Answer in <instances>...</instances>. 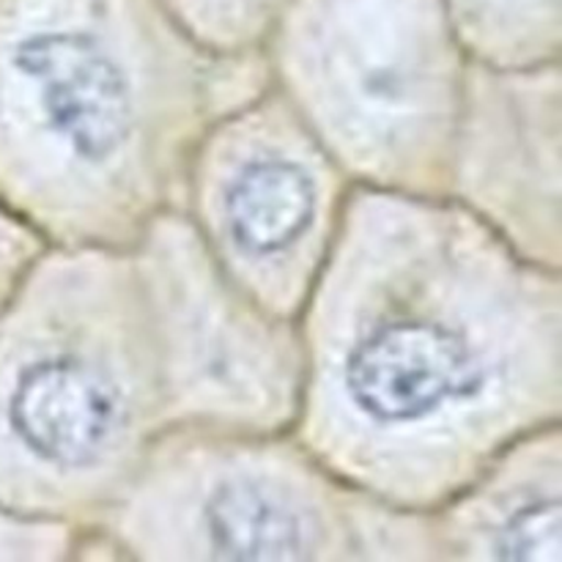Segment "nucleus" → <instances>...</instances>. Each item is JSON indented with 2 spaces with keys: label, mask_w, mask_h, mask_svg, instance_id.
<instances>
[{
  "label": "nucleus",
  "mask_w": 562,
  "mask_h": 562,
  "mask_svg": "<svg viewBox=\"0 0 562 562\" xmlns=\"http://www.w3.org/2000/svg\"><path fill=\"white\" fill-rule=\"evenodd\" d=\"M261 58L357 187L442 195L470 69L445 0H285Z\"/></svg>",
  "instance_id": "nucleus-5"
},
{
  "label": "nucleus",
  "mask_w": 562,
  "mask_h": 562,
  "mask_svg": "<svg viewBox=\"0 0 562 562\" xmlns=\"http://www.w3.org/2000/svg\"><path fill=\"white\" fill-rule=\"evenodd\" d=\"M47 247L42 234L0 195V305Z\"/></svg>",
  "instance_id": "nucleus-13"
},
{
  "label": "nucleus",
  "mask_w": 562,
  "mask_h": 562,
  "mask_svg": "<svg viewBox=\"0 0 562 562\" xmlns=\"http://www.w3.org/2000/svg\"><path fill=\"white\" fill-rule=\"evenodd\" d=\"M267 86L261 55L212 53L162 0H0V195L47 245L126 250Z\"/></svg>",
  "instance_id": "nucleus-2"
},
{
  "label": "nucleus",
  "mask_w": 562,
  "mask_h": 562,
  "mask_svg": "<svg viewBox=\"0 0 562 562\" xmlns=\"http://www.w3.org/2000/svg\"><path fill=\"white\" fill-rule=\"evenodd\" d=\"M442 198L536 267L562 272V66L470 64Z\"/></svg>",
  "instance_id": "nucleus-8"
},
{
  "label": "nucleus",
  "mask_w": 562,
  "mask_h": 562,
  "mask_svg": "<svg viewBox=\"0 0 562 562\" xmlns=\"http://www.w3.org/2000/svg\"><path fill=\"white\" fill-rule=\"evenodd\" d=\"M428 514L442 562H562V423L503 445Z\"/></svg>",
  "instance_id": "nucleus-9"
},
{
  "label": "nucleus",
  "mask_w": 562,
  "mask_h": 562,
  "mask_svg": "<svg viewBox=\"0 0 562 562\" xmlns=\"http://www.w3.org/2000/svg\"><path fill=\"white\" fill-rule=\"evenodd\" d=\"M165 428L289 431L305 387L300 318L269 311L203 247L179 209L126 247Z\"/></svg>",
  "instance_id": "nucleus-7"
},
{
  "label": "nucleus",
  "mask_w": 562,
  "mask_h": 562,
  "mask_svg": "<svg viewBox=\"0 0 562 562\" xmlns=\"http://www.w3.org/2000/svg\"><path fill=\"white\" fill-rule=\"evenodd\" d=\"M97 527L119 560L442 562L428 510L351 486L294 428H162Z\"/></svg>",
  "instance_id": "nucleus-4"
},
{
  "label": "nucleus",
  "mask_w": 562,
  "mask_h": 562,
  "mask_svg": "<svg viewBox=\"0 0 562 562\" xmlns=\"http://www.w3.org/2000/svg\"><path fill=\"white\" fill-rule=\"evenodd\" d=\"M294 431L351 486L428 510L562 423V272L442 195L357 187L300 311Z\"/></svg>",
  "instance_id": "nucleus-1"
},
{
  "label": "nucleus",
  "mask_w": 562,
  "mask_h": 562,
  "mask_svg": "<svg viewBox=\"0 0 562 562\" xmlns=\"http://www.w3.org/2000/svg\"><path fill=\"white\" fill-rule=\"evenodd\" d=\"M86 527L0 499V562L80 560Z\"/></svg>",
  "instance_id": "nucleus-12"
},
{
  "label": "nucleus",
  "mask_w": 562,
  "mask_h": 562,
  "mask_svg": "<svg viewBox=\"0 0 562 562\" xmlns=\"http://www.w3.org/2000/svg\"><path fill=\"white\" fill-rule=\"evenodd\" d=\"M470 64L538 66L562 58V0H445Z\"/></svg>",
  "instance_id": "nucleus-10"
},
{
  "label": "nucleus",
  "mask_w": 562,
  "mask_h": 562,
  "mask_svg": "<svg viewBox=\"0 0 562 562\" xmlns=\"http://www.w3.org/2000/svg\"><path fill=\"white\" fill-rule=\"evenodd\" d=\"M181 27L220 55H261L285 0H162Z\"/></svg>",
  "instance_id": "nucleus-11"
},
{
  "label": "nucleus",
  "mask_w": 562,
  "mask_h": 562,
  "mask_svg": "<svg viewBox=\"0 0 562 562\" xmlns=\"http://www.w3.org/2000/svg\"><path fill=\"white\" fill-rule=\"evenodd\" d=\"M162 428L130 252L49 245L0 305V499L97 525Z\"/></svg>",
  "instance_id": "nucleus-3"
},
{
  "label": "nucleus",
  "mask_w": 562,
  "mask_h": 562,
  "mask_svg": "<svg viewBox=\"0 0 562 562\" xmlns=\"http://www.w3.org/2000/svg\"><path fill=\"white\" fill-rule=\"evenodd\" d=\"M355 190L316 132L267 86L195 143L179 212L247 294L300 318Z\"/></svg>",
  "instance_id": "nucleus-6"
}]
</instances>
